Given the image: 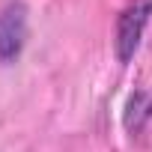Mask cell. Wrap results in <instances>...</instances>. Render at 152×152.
<instances>
[{
	"instance_id": "cell-1",
	"label": "cell",
	"mask_w": 152,
	"mask_h": 152,
	"mask_svg": "<svg viewBox=\"0 0 152 152\" xmlns=\"http://www.w3.org/2000/svg\"><path fill=\"white\" fill-rule=\"evenodd\" d=\"M149 21H152V0H128L122 6V12L116 18V36H113V51L122 66L131 63Z\"/></svg>"
},
{
	"instance_id": "cell-2",
	"label": "cell",
	"mask_w": 152,
	"mask_h": 152,
	"mask_svg": "<svg viewBox=\"0 0 152 152\" xmlns=\"http://www.w3.org/2000/svg\"><path fill=\"white\" fill-rule=\"evenodd\" d=\"M27 45V6L21 0H9L0 9V63L9 66L21 57Z\"/></svg>"
},
{
	"instance_id": "cell-3",
	"label": "cell",
	"mask_w": 152,
	"mask_h": 152,
	"mask_svg": "<svg viewBox=\"0 0 152 152\" xmlns=\"http://www.w3.org/2000/svg\"><path fill=\"white\" fill-rule=\"evenodd\" d=\"M146 119H152V90L149 93H137L128 99V107H125V128L131 134H137Z\"/></svg>"
}]
</instances>
